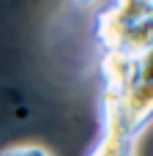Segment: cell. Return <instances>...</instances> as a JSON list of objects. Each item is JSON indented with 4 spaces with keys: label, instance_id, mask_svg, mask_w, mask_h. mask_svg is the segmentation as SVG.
Returning a JSON list of instances; mask_svg holds the SVG:
<instances>
[{
    "label": "cell",
    "instance_id": "277c9868",
    "mask_svg": "<svg viewBox=\"0 0 153 156\" xmlns=\"http://www.w3.org/2000/svg\"><path fill=\"white\" fill-rule=\"evenodd\" d=\"M134 71V55L126 52H101L99 58V80H101V99L120 101L129 80Z\"/></svg>",
    "mask_w": 153,
    "mask_h": 156
},
{
    "label": "cell",
    "instance_id": "7a4b0ae2",
    "mask_svg": "<svg viewBox=\"0 0 153 156\" xmlns=\"http://www.w3.org/2000/svg\"><path fill=\"white\" fill-rule=\"evenodd\" d=\"M118 107L134 140L153 123V44L140 55H134V71Z\"/></svg>",
    "mask_w": 153,
    "mask_h": 156
},
{
    "label": "cell",
    "instance_id": "5b68a950",
    "mask_svg": "<svg viewBox=\"0 0 153 156\" xmlns=\"http://www.w3.org/2000/svg\"><path fill=\"white\" fill-rule=\"evenodd\" d=\"M0 156H55V154L41 145H14V148L0 151Z\"/></svg>",
    "mask_w": 153,
    "mask_h": 156
},
{
    "label": "cell",
    "instance_id": "3957f363",
    "mask_svg": "<svg viewBox=\"0 0 153 156\" xmlns=\"http://www.w3.org/2000/svg\"><path fill=\"white\" fill-rule=\"evenodd\" d=\"M88 156H134V137L129 134L120 107L112 99H99V134Z\"/></svg>",
    "mask_w": 153,
    "mask_h": 156
},
{
    "label": "cell",
    "instance_id": "6da1fadb",
    "mask_svg": "<svg viewBox=\"0 0 153 156\" xmlns=\"http://www.w3.org/2000/svg\"><path fill=\"white\" fill-rule=\"evenodd\" d=\"M90 30L101 52L140 55L153 44V0L104 3L93 14Z\"/></svg>",
    "mask_w": 153,
    "mask_h": 156
}]
</instances>
